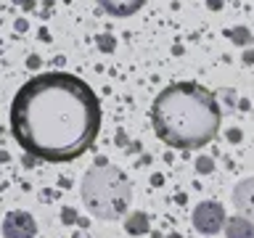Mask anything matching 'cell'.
<instances>
[{"label":"cell","instance_id":"6da1fadb","mask_svg":"<svg viewBox=\"0 0 254 238\" xmlns=\"http://www.w3.org/2000/svg\"><path fill=\"white\" fill-rule=\"evenodd\" d=\"M101 101L69 71H40L13 95L11 132L29 156L64 164L82 156L101 132Z\"/></svg>","mask_w":254,"mask_h":238},{"label":"cell","instance_id":"7a4b0ae2","mask_svg":"<svg viewBox=\"0 0 254 238\" xmlns=\"http://www.w3.org/2000/svg\"><path fill=\"white\" fill-rule=\"evenodd\" d=\"M151 124L159 140L178 151H196L212 143L220 132L222 111L217 98L198 82L167 85L154 98Z\"/></svg>","mask_w":254,"mask_h":238},{"label":"cell","instance_id":"3957f363","mask_svg":"<svg viewBox=\"0 0 254 238\" xmlns=\"http://www.w3.org/2000/svg\"><path fill=\"white\" fill-rule=\"evenodd\" d=\"M130 182L111 164H95L82 180L85 206L101 220H119L130 206Z\"/></svg>","mask_w":254,"mask_h":238},{"label":"cell","instance_id":"277c9868","mask_svg":"<svg viewBox=\"0 0 254 238\" xmlns=\"http://www.w3.org/2000/svg\"><path fill=\"white\" fill-rule=\"evenodd\" d=\"M193 225L198 233L204 236H214L225 228V209L217 201H201L193 209Z\"/></svg>","mask_w":254,"mask_h":238},{"label":"cell","instance_id":"5b68a950","mask_svg":"<svg viewBox=\"0 0 254 238\" xmlns=\"http://www.w3.org/2000/svg\"><path fill=\"white\" fill-rule=\"evenodd\" d=\"M233 204L244 217L254 220V178H246L233 188Z\"/></svg>","mask_w":254,"mask_h":238},{"label":"cell","instance_id":"8992f818","mask_svg":"<svg viewBox=\"0 0 254 238\" xmlns=\"http://www.w3.org/2000/svg\"><path fill=\"white\" fill-rule=\"evenodd\" d=\"M146 0H98V5L106 11L109 16H117V19H125V16L138 13Z\"/></svg>","mask_w":254,"mask_h":238},{"label":"cell","instance_id":"52a82bcc","mask_svg":"<svg viewBox=\"0 0 254 238\" xmlns=\"http://www.w3.org/2000/svg\"><path fill=\"white\" fill-rule=\"evenodd\" d=\"M225 236L228 238H254V225L249 217H233L225 220Z\"/></svg>","mask_w":254,"mask_h":238}]
</instances>
